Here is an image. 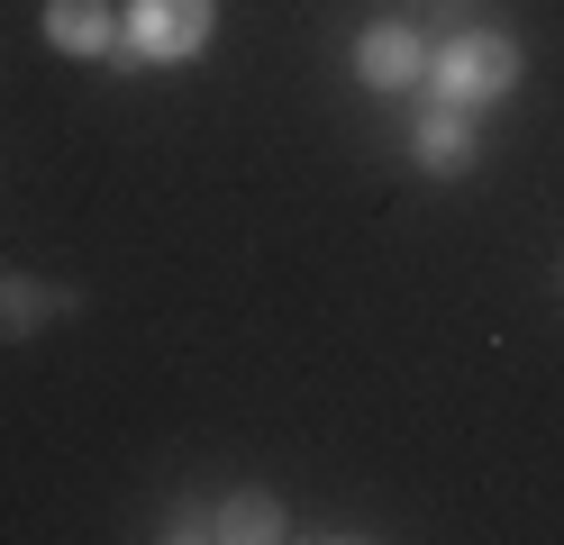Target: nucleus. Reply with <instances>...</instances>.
Here are the masks:
<instances>
[{
  "label": "nucleus",
  "mask_w": 564,
  "mask_h": 545,
  "mask_svg": "<svg viewBox=\"0 0 564 545\" xmlns=\"http://www.w3.org/2000/svg\"><path fill=\"white\" fill-rule=\"evenodd\" d=\"M46 36L64 55H110L119 46V19L100 10V0H46Z\"/></svg>",
  "instance_id": "4"
},
{
  "label": "nucleus",
  "mask_w": 564,
  "mask_h": 545,
  "mask_svg": "<svg viewBox=\"0 0 564 545\" xmlns=\"http://www.w3.org/2000/svg\"><path fill=\"white\" fill-rule=\"evenodd\" d=\"M55 309H74V291H46V282H28V273H0V346L37 337Z\"/></svg>",
  "instance_id": "5"
},
{
  "label": "nucleus",
  "mask_w": 564,
  "mask_h": 545,
  "mask_svg": "<svg viewBox=\"0 0 564 545\" xmlns=\"http://www.w3.org/2000/svg\"><path fill=\"white\" fill-rule=\"evenodd\" d=\"M356 73L373 91H419V83H429V46H419L410 28H373L356 46Z\"/></svg>",
  "instance_id": "3"
},
{
  "label": "nucleus",
  "mask_w": 564,
  "mask_h": 545,
  "mask_svg": "<svg viewBox=\"0 0 564 545\" xmlns=\"http://www.w3.org/2000/svg\"><path fill=\"white\" fill-rule=\"evenodd\" d=\"M209 536H228V545H264V536H282V500H273V491H237L219 519H209Z\"/></svg>",
  "instance_id": "6"
},
{
  "label": "nucleus",
  "mask_w": 564,
  "mask_h": 545,
  "mask_svg": "<svg viewBox=\"0 0 564 545\" xmlns=\"http://www.w3.org/2000/svg\"><path fill=\"white\" fill-rule=\"evenodd\" d=\"M465 155H474V137H465V119H455V109L419 119V164H429V173H455Z\"/></svg>",
  "instance_id": "7"
},
{
  "label": "nucleus",
  "mask_w": 564,
  "mask_h": 545,
  "mask_svg": "<svg viewBox=\"0 0 564 545\" xmlns=\"http://www.w3.org/2000/svg\"><path fill=\"white\" fill-rule=\"evenodd\" d=\"M128 46L155 64H183L209 46V0H128Z\"/></svg>",
  "instance_id": "2"
},
{
  "label": "nucleus",
  "mask_w": 564,
  "mask_h": 545,
  "mask_svg": "<svg viewBox=\"0 0 564 545\" xmlns=\"http://www.w3.org/2000/svg\"><path fill=\"white\" fill-rule=\"evenodd\" d=\"M510 83H519V46H510V36H491V28L455 36V46L437 55V91H446L455 109H474V100H501Z\"/></svg>",
  "instance_id": "1"
}]
</instances>
